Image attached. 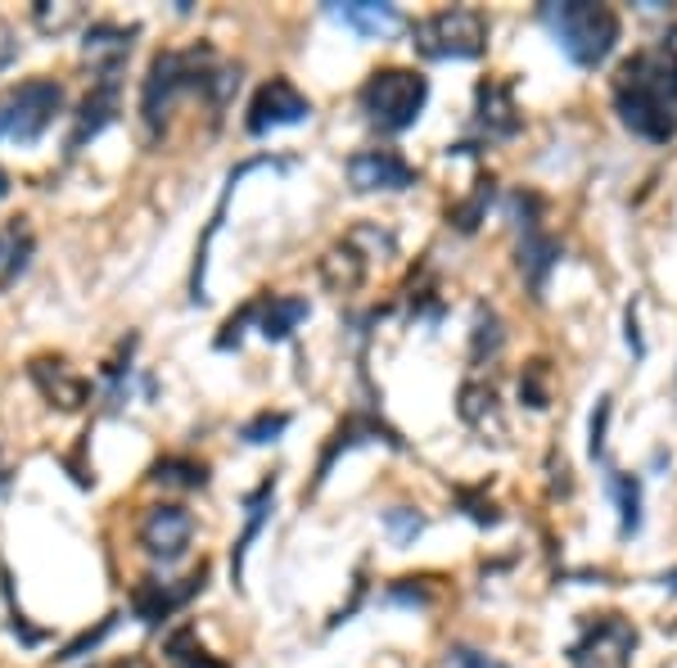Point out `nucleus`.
<instances>
[{
	"mask_svg": "<svg viewBox=\"0 0 677 668\" xmlns=\"http://www.w3.org/2000/svg\"><path fill=\"white\" fill-rule=\"evenodd\" d=\"M502 321H497V312L493 308H479V316H474V362H483V357H497L502 353Z\"/></svg>",
	"mask_w": 677,
	"mask_h": 668,
	"instance_id": "24",
	"label": "nucleus"
},
{
	"mask_svg": "<svg viewBox=\"0 0 677 668\" xmlns=\"http://www.w3.org/2000/svg\"><path fill=\"white\" fill-rule=\"evenodd\" d=\"M511 217H515V230H519V271H524L528 284H534V294H542L551 267L560 262V245L542 226V200L528 195V190H515L511 195Z\"/></svg>",
	"mask_w": 677,
	"mask_h": 668,
	"instance_id": "7",
	"label": "nucleus"
},
{
	"mask_svg": "<svg viewBox=\"0 0 677 668\" xmlns=\"http://www.w3.org/2000/svg\"><path fill=\"white\" fill-rule=\"evenodd\" d=\"M448 668H502V664L470 650V646H456V650H448Z\"/></svg>",
	"mask_w": 677,
	"mask_h": 668,
	"instance_id": "29",
	"label": "nucleus"
},
{
	"mask_svg": "<svg viewBox=\"0 0 677 668\" xmlns=\"http://www.w3.org/2000/svg\"><path fill=\"white\" fill-rule=\"evenodd\" d=\"M131 36H136V28H109V23L86 32V60L100 64V82L118 77V68H122V60L131 51Z\"/></svg>",
	"mask_w": 677,
	"mask_h": 668,
	"instance_id": "17",
	"label": "nucleus"
},
{
	"mask_svg": "<svg viewBox=\"0 0 677 668\" xmlns=\"http://www.w3.org/2000/svg\"><path fill=\"white\" fill-rule=\"evenodd\" d=\"M538 19L556 36L560 51L578 68H597L619 45V14L610 6H588V0H565V6H542Z\"/></svg>",
	"mask_w": 677,
	"mask_h": 668,
	"instance_id": "3",
	"label": "nucleus"
},
{
	"mask_svg": "<svg viewBox=\"0 0 677 668\" xmlns=\"http://www.w3.org/2000/svg\"><path fill=\"white\" fill-rule=\"evenodd\" d=\"M370 439H384V443H394V448H402V439L394 434L384 420H375V416H366V411H353L348 416V424H338V434H334V443L325 448V456H321V465H316V484L330 474V465H334V456L338 452H348V448H357V443H370Z\"/></svg>",
	"mask_w": 677,
	"mask_h": 668,
	"instance_id": "14",
	"label": "nucleus"
},
{
	"mask_svg": "<svg viewBox=\"0 0 677 668\" xmlns=\"http://www.w3.org/2000/svg\"><path fill=\"white\" fill-rule=\"evenodd\" d=\"M308 114H312V100H308V95H303L294 82H289V77H271L267 86H258L245 127H249L254 136H262V131H276V127H294V122H303Z\"/></svg>",
	"mask_w": 677,
	"mask_h": 668,
	"instance_id": "9",
	"label": "nucleus"
},
{
	"mask_svg": "<svg viewBox=\"0 0 677 668\" xmlns=\"http://www.w3.org/2000/svg\"><path fill=\"white\" fill-rule=\"evenodd\" d=\"M114 668H150L144 659H122V664H114Z\"/></svg>",
	"mask_w": 677,
	"mask_h": 668,
	"instance_id": "31",
	"label": "nucleus"
},
{
	"mask_svg": "<svg viewBox=\"0 0 677 668\" xmlns=\"http://www.w3.org/2000/svg\"><path fill=\"white\" fill-rule=\"evenodd\" d=\"M154 480L172 484V488H204L208 484V470L200 461H181V456H163L154 465Z\"/></svg>",
	"mask_w": 677,
	"mask_h": 668,
	"instance_id": "21",
	"label": "nucleus"
},
{
	"mask_svg": "<svg viewBox=\"0 0 677 668\" xmlns=\"http://www.w3.org/2000/svg\"><path fill=\"white\" fill-rule=\"evenodd\" d=\"M637 650V628L623 614H592L578 642L569 646L573 668H627Z\"/></svg>",
	"mask_w": 677,
	"mask_h": 668,
	"instance_id": "8",
	"label": "nucleus"
},
{
	"mask_svg": "<svg viewBox=\"0 0 677 668\" xmlns=\"http://www.w3.org/2000/svg\"><path fill=\"white\" fill-rule=\"evenodd\" d=\"M411 45L425 60H479L488 51V14L474 6L439 10L411 28Z\"/></svg>",
	"mask_w": 677,
	"mask_h": 668,
	"instance_id": "5",
	"label": "nucleus"
},
{
	"mask_svg": "<svg viewBox=\"0 0 677 668\" xmlns=\"http://www.w3.org/2000/svg\"><path fill=\"white\" fill-rule=\"evenodd\" d=\"M204 579H208V569L190 574L185 588H163L159 579H144V583L136 588V596H131V605H136V614H140V624H159V618H168L176 605H185L195 592H204Z\"/></svg>",
	"mask_w": 677,
	"mask_h": 668,
	"instance_id": "13",
	"label": "nucleus"
},
{
	"mask_svg": "<svg viewBox=\"0 0 677 668\" xmlns=\"http://www.w3.org/2000/svg\"><path fill=\"white\" fill-rule=\"evenodd\" d=\"M330 14L353 28L357 36H394L402 28L398 6H379V0H353V6H330Z\"/></svg>",
	"mask_w": 677,
	"mask_h": 668,
	"instance_id": "15",
	"label": "nucleus"
},
{
	"mask_svg": "<svg viewBox=\"0 0 677 668\" xmlns=\"http://www.w3.org/2000/svg\"><path fill=\"white\" fill-rule=\"evenodd\" d=\"M461 416L479 429V434H488V420H493V429L497 434H506V424H502V411H497V394H493V385H470L461 389Z\"/></svg>",
	"mask_w": 677,
	"mask_h": 668,
	"instance_id": "20",
	"label": "nucleus"
},
{
	"mask_svg": "<svg viewBox=\"0 0 677 668\" xmlns=\"http://www.w3.org/2000/svg\"><path fill=\"white\" fill-rule=\"evenodd\" d=\"M519 394H524V402L534 407V411H542L551 398H547V366L542 362H534L524 375H519Z\"/></svg>",
	"mask_w": 677,
	"mask_h": 668,
	"instance_id": "26",
	"label": "nucleus"
},
{
	"mask_svg": "<svg viewBox=\"0 0 677 668\" xmlns=\"http://www.w3.org/2000/svg\"><path fill=\"white\" fill-rule=\"evenodd\" d=\"M605 424H610V398H597V411H592V443H588L592 456L605 452Z\"/></svg>",
	"mask_w": 677,
	"mask_h": 668,
	"instance_id": "28",
	"label": "nucleus"
},
{
	"mask_svg": "<svg viewBox=\"0 0 677 668\" xmlns=\"http://www.w3.org/2000/svg\"><path fill=\"white\" fill-rule=\"evenodd\" d=\"M488 204H493V176H479L474 190H470V200L456 204L448 213V222H456V230H474L483 222V213H488Z\"/></svg>",
	"mask_w": 677,
	"mask_h": 668,
	"instance_id": "22",
	"label": "nucleus"
},
{
	"mask_svg": "<svg viewBox=\"0 0 677 668\" xmlns=\"http://www.w3.org/2000/svg\"><path fill=\"white\" fill-rule=\"evenodd\" d=\"M190 534H195V519L181 506H150L140 519V542L154 560H176L190 547Z\"/></svg>",
	"mask_w": 677,
	"mask_h": 668,
	"instance_id": "10",
	"label": "nucleus"
},
{
	"mask_svg": "<svg viewBox=\"0 0 677 668\" xmlns=\"http://www.w3.org/2000/svg\"><path fill=\"white\" fill-rule=\"evenodd\" d=\"M6 190H10V181H6V172H0V195H6Z\"/></svg>",
	"mask_w": 677,
	"mask_h": 668,
	"instance_id": "32",
	"label": "nucleus"
},
{
	"mask_svg": "<svg viewBox=\"0 0 677 668\" xmlns=\"http://www.w3.org/2000/svg\"><path fill=\"white\" fill-rule=\"evenodd\" d=\"M384 529H389V538L398 547H407L420 529H425V515H416L411 506H394V510H384Z\"/></svg>",
	"mask_w": 677,
	"mask_h": 668,
	"instance_id": "25",
	"label": "nucleus"
},
{
	"mask_svg": "<svg viewBox=\"0 0 677 668\" xmlns=\"http://www.w3.org/2000/svg\"><path fill=\"white\" fill-rule=\"evenodd\" d=\"M425 100H429V82L420 73H411V68H379L357 90V105H362L366 122L379 127V131H407V127H416Z\"/></svg>",
	"mask_w": 677,
	"mask_h": 668,
	"instance_id": "4",
	"label": "nucleus"
},
{
	"mask_svg": "<svg viewBox=\"0 0 677 668\" xmlns=\"http://www.w3.org/2000/svg\"><path fill=\"white\" fill-rule=\"evenodd\" d=\"M60 109H64V86L60 82H51V77L19 82L14 90L0 95V140L32 146V140L55 122Z\"/></svg>",
	"mask_w": 677,
	"mask_h": 668,
	"instance_id": "6",
	"label": "nucleus"
},
{
	"mask_svg": "<svg viewBox=\"0 0 677 668\" xmlns=\"http://www.w3.org/2000/svg\"><path fill=\"white\" fill-rule=\"evenodd\" d=\"M605 488H610V497H614V506H619V534L623 538H633L637 529H642V484L633 480V474H623V470H610V480H605Z\"/></svg>",
	"mask_w": 677,
	"mask_h": 668,
	"instance_id": "19",
	"label": "nucleus"
},
{
	"mask_svg": "<svg viewBox=\"0 0 677 668\" xmlns=\"http://www.w3.org/2000/svg\"><path fill=\"white\" fill-rule=\"evenodd\" d=\"M627 344H633V353L642 357L646 344H642V334H637V308H627Z\"/></svg>",
	"mask_w": 677,
	"mask_h": 668,
	"instance_id": "30",
	"label": "nucleus"
},
{
	"mask_svg": "<svg viewBox=\"0 0 677 668\" xmlns=\"http://www.w3.org/2000/svg\"><path fill=\"white\" fill-rule=\"evenodd\" d=\"M284 424H289V416H284V411H276V416H271V411H262L258 420H249V424H245V443H276V439L284 434Z\"/></svg>",
	"mask_w": 677,
	"mask_h": 668,
	"instance_id": "27",
	"label": "nucleus"
},
{
	"mask_svg": "<svg viewBox=\"0 0 677 668\" xmlns=\"http://www.w3.org/2000/svg\"><path fill=\"white\" fill-rule=\"evenodd\" d=\"M249 308H254V325L262 330V340H284L308 316V299H280V294H262Z\"/></svg>",
	"mask_w": 677,
	"mask_h": 668,
	"instance_id": "16",
	"label": "nucleus"
},
{
	"mask_svg": "<svg viewBox=\"0 0 677 668\" xmlns=\"http://www.w3.org/2000/svg\"><path fill=\"white\" fill-rule=\"evenodd\" d=\"M168 659H172L176 668H226V664L208 659L204 646H195V633H190V628L172 633V642H168Z\"/></svg>",
	"mask_w": 677,
	"mask_h": 668,
	"instance_id": "23",
	"label": "nucleus"
},
{
	"mask_svg": "<svg viewBox=\"0 0 677 668\" xmlns=\"http://www.w3.org/2000/svg\"><path fill=\"white\" fill-rule=\"evenodd\" d=\"M614 114L627 131L651 140V146H664V140L677 136V45L673 41L646 45V51L619 64Z\"/></svg>",
	"mask_w": 677,
	"mask_h": 668,
	"instance_id": "1",
	"label": "nucleus"
},
{
	"mask_svg": "<svg viewBox=\"0 0 677 668\" xmlns=\"http://www.w3.org/2000/svg\"><path fill=\"white\" fill-rule=\"evenodd\" d=\"M239 77L230 68L213 64V51H168L150 64V77H144V95H140V114L150 122V131H159L168 122V109L181 90H208L213 105H222L230 86Z\"/></svg>",
	"mask_w": 677,
	"mask_h": 668,
	"instance_id": "2",
	"label": "nucleus"
},
{
	"mask_svg": "<svg viewBox=\"0 0 677 668\" xmlns=\"http://www.w3.org/2000/svg\"><path fill=\"white\" fill-rule=\"evenodd\" d=\"M348 181L353 190H411L416 168L398 150H362L348 159Z\"/></svg>",
	"mask_w": 677,
	"mask_h": 668,
	"instance_id": "11",
	"label": "nucleus"
},
{
	"mask_svg": "<svg viewBox=\"0 0 677 668\" xmlns=\"http://www.w3.org/2000/svg\"><path fill=\"white\" fill-rule=\"evenodd\" d=\"M474 122H479V131L488 140H511L519 131V109H515V95H511L506 82H497V77L479 82V90H474Z\"/></svg>",
	"mask_w": 677,
	"mask_h": 668,
	"instance_id": "12",
	"label": "nucleus"
},
{
	"mask_svg": "<svg viewBox=\"0 0 677 668\" xmlns=\"http://www.w3.org/2000/svg\"><path fill=\"white\" fill-rule=\"evenodd\" d=\"M366 254H357V245L353 240H344L338 249H330L325 258H321V276H325V284L334 294H348V290H357L362 284V276H366Z\"/></svg>",
	"mask_w": 677,
	"mask_h": 668,
	"instance_id": "18",
	"label": "nucleus"
}]
</instances>
